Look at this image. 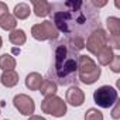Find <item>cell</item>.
<instances>
[{
    "instance_id": "1",
    "label": "cell",
    "mask_w": 120,
    "mask_h": 120,
    "mask_svg": "<svg viewBox=\"0 0 120 120\" xmlns=\"http://www.w3.org/2000/svg\"><path fill=\"white\" fill-rule=\"evenodd\" d=\"M99 10L92 6L90 2L69 0V2L51 3L52 24L62 33L65 38H82L89 37L90 33L100 28Z\"/></svg>"
},
{
    "instance_id": "2",
    "label": "cell",
    "mask_w": 120,
    "mask_h": 120,
    "mask_svg": "<svg viewBox=\"0 0 120 120\" xmlns=\"http://www.w3.org/2000/svg\"><path fill=\"white\" fill-rule=\"evenodd\" d=\"M78 56L79 52L68 47L65 40L58 41L54 47V67L48 71V79L61 86L76 83Z\"/></svg>"
},
{
    "instance_id": "3",
    "label": "cell",
    "mask_w": 120,
    "mask_h": 120,
    "mask_svg": "<svg viewBox=\"0 0 120 120\" xmlns=\"http://www.w3.org/2000/svg\"><path fill=\"white\" fill-rule=\"evenodd\" d=\"M102 69L90 56L79 55L78 56V81L85 85H92L100 78Z\"/></svg>"
},
{
    "instance_id": "4",
    "label": "cell",
    "mask_w": 120,
    "mask_h": 120,
    "mask_svg": "<svg viewBox=\"0 0 120 120\" xmlns=\"http://www.w3.org/2000/svg\"><path fill=\"white\" fill-rule=\"evenodd\" d=\"M95 103L102 109H109L117 102V90L113 86L103 85L93 92Z\"/></svg>"
},
{
    "instance_id": "5",
    "label": "cell",
    "mask_w": 120,
    "mask_h": 120,
    "mask_svg": "<svg viewBox=\"0 0 120 120\" xmlns=\"http://www.w3.org/2000/svg\"><path fill=\"white\" fill-rule=\"evenodd\" d=\"M41 110L42 113L51 114L54 117H64L67 114V103L64 102V99L54 95L49 98H44V100L41 102Z\"/></svg>"
},
{
    "instance_id": "6",
    "label": "cell",
    "mask_w": 120,
    "mask_h": 120,
    "mask_svg": "<svg viewBox=\"0 0 120 120\" xmlns=\"http://www.w3.org/2000/svg\"><path fill=\"white\" fill-rule=\"evenodd\" d=\"M58 30L51 20H45L31 27V35L38 41H55L58 38Z\"/></svg>"
},
{
    "instance_id": "7",
    "label": "cell",
    "mask_w": 120,
    "mask_h": 120,
    "mask_svg": "<svg viewBox=\"0 0 120 120\" xmlns=\"http://www.w3.org/2000/svg\"><path fill=\"white\" fill-rule=\"evenodd\" d=\"M106 45H107V34L102 28H98L93 33H90L85 42L86 49L93 55H98Z\"/></svg>"
},
{
    "instance_id": "8",
    "label": "cell",
    "mask_w": 120,
    "mask_h": 120,
    "mask_svg": "<svg viewBox=\"0 0 120 120\" xmlns=\"http://www.w3.org/2000/svg\"><path fill=\"white\" fill-rule=\"evenodd\" d=\"M13 105L14 107L24 116H33L34 110H35V103L34 100L28 96V95H24V93H19L14 96L13 99Z\"/></svg>"
},
{
    "instance_id": "9",
    "label": "cell",
    "mask_w": 120,
    "mask_h": 120,
    "mask_svg": "<svg viewBox=\"0 0 120 120\" xmlns=\"http://www.w3.org/2000/svg\"><path fill=\"white\" fill-rule=\"evenodd\" d=\"M65 100L71 105V106H75V107H79L83 105L85 102V93L81 88L78 86H71L67 93H65Z\"/></svg>"
},
{
    "instance_id": "10",
    "label": "cell",
    "mask_w": 120,
    "mask_h": 120,
    "mask_svg": "<svg viewBox=\"0 0 120 120\" xmlns=\"http://www.w3.org/2000/svg\"><path fill=\"white\" fill-rule=\"evenodd\" d=\"M33 11L37 17H47L51 11V3L45 0H31Z\"/></svg>"
},
{
    "instance_id": "11",
    "label": "cell",
    "mask_w": 120,
    "mask_h": 120,
    "mask_svg": "<svg viewBox=\"0 0 120 120\" xmlns=\"http://www.w3.org/2000/svg\"><path fill=\"white\" fill-rule=\"evenodd\" d=\"M0 82L6 88H13L19 83V74L11 69V71H3L2 76H0Z\"/></svg>"
},
{
    "instance_id": "12",
    "label": "cell",
    "mask_w": 120,
    "mask_h": 120,
    "mask_svg": "<svg viewBox=\"0 0 120 120\" xmlns=\"http://www.w3.org/2000/svg\"><path fill=\"white\" fill-rule=\"evenodd\" d=\"M42 81H44V78L41 76V74H38V72H31V74H28L27 78H26V86H27L30 90H40Z\"/></svg>"
},
{
    "instance_id": "13",
    "label": "cell",
    "mask_w": 120,
    "mask_h": 120,
    "mask_svg": "<svg viewBox=\"0 0 120 120\" xmlns=\"http://www.w3.org/2000/svg\"><path fill=\"white\" fill-rule=\"evenodd\" d=\"M56 89H58V85L51 81V79H44L42 83H41V88H40V92L44 98H49V96H54L56 93Z\"/></svg>"
},
{
    "instance_id": "14",
    "label": "cell",
    "mask_w": 120,
    "mask_h": 120,
    "mask_svg": "<svg viewBox=\"0 0 120 120\" xmlns=\"http://www.w3.org/2000/svg\"><path fill=\"white\" fill-rule=\"evenodd\" d=\"M9 40H10V42H11L13 45L20 47V45H24V44H26V41H27V35H26L24 30H21V28H16V30H13V31H10V34H9Z\"/></svg>"
},
{
    "instance_id": "15",
    "label": "cell",
    "mask_w": 120,
    "mask_h": 120,
    "mask_svg": "<svg viewBox=\"0 0 120 120\" xmlns=\"http://www.w3.org/2000/svg\"><path fill=\"white\" fill-rule=\"evenodd\" d=\"M16 26H17V20L13 14L6 13L0 17V28H3L6 31H13L16 30Z\"/></svg>"
},
{
    "instance_id": "16",
    "label": "cell",
    "mask_w": 120,
    "mask_h": 120,
    "mask_svg": "<svg viewBox=\"0 0 120 120\" xmlns=\"http://www.w3.org/2000/svg\"><path fill=\"white\" fill-rule=\"evenodd\" d=\"M116 54L113 52V49L109 47V45H106L96 56H98V61H99V64L102 65V67H106V65H109L110 62H112V59H113V56H114Z\"/></svg>"
},
{
    "instance_id": "17",
    "label": "cell",
    "mask_w": 120,
    "mask_h": 120,
    "mask_svg": "<svg viewBox=\"0 0 120 120\" xmlns=\"http://www.w3.org/2000/svg\"><path fill=\"white\" fill-rule=\"evenodd\" d=\"M110 35L109 37H120V19L119 17H109L106 21Z\"/></svg>"
},
{
    "instance_id": "18",
    "label": "cell",
    "mask_w": 120,
    "mask_h": 120,
    "mask_svg": "<svg viewBox=\"0 0 120 120\" xmlns=\"http://www.w3.org/2000/svg\"><path fill=\"white\" fill-rule=\"evenodd\" d=\"M16 68V59L10 54H3L0 56V69L3 71H11Z\"/></svg>"
},
{
    "instance_id": "19",
    "label": "cell",
    "mask_w": 120,
    "mask_h": 120,
    "mask_svg": "<svg viewBox=\"0 0 120 120\" xmlns=\"http://www.w3.org/2000/svg\"><path fill=\"white\" fill-rule=\"evenodd\" d=\"M30 13H31V10L27 3H19L14 7V17L19 20H26L30 16Z\"/></svg>"
},
{
    "instance_id": "20",
    "label": "cell",
    "mask_w": 120,
    "mask_h": 120,
    "mask_svg": "<svg viewBox=\"0 0 120 120\" xmlns=\"http://www.w3.org/2000/svg\"><path fill=\"white\" fill-rule=\"evenodd\" d=\"M85 120H103V114H102V112L99 109L90 107L85 113Z\"/></svg>"
},
{
    "instance_id": "21",
    "label": "cell",
    "mask_w": 120,
    "mask_h": 120,
    "mask_svg": "<svg viewBox=\"0 0 120 120\" xmlns=\"http://www.w3.org/2000/svg\"><path fill=\"white\" fill-rule=\"evenodd\" d=\"M109 67H110V69L114 74L120 72V55H114L113 56V59H112V62L109 64Z\"/></svg>"
},
{
    "instance_id": "22",
    "label": "cell",
    "mask_w": 120,
    "mask_h": 120,
    "mask_svg": "<svg viewBox=\"0 0 120 120\" xmlns=\"http://www.w3.org/2000/svg\"><path fill=\"white\" fill-rule=\"evenodd\" d=\"M114 107H113V110H112V117L114 119V120H117L119 117H120V106H119V102H116L114 105H113Z\"/></svg>"
},
{
    "instance_id": "23",
    "label": "cell",
    "mask_w": 120,
    "mask_h": 120,
    "mask_svg": "<svg viewBox=\"0 0 120 120\" xmlns=\"http://www.w3.org/2000/svg\"><path fill=\"white\" fill-rule=\"evenodd\" d=\"M6 13H9V7H7V4L3 3V2H0V17H2L3 14H6Z\"/></svg>"
},
{
    "instance_id": "24",
    "label": "cell",
    "mask_w": 120,
    "mask_h": 120,
    "mask_svg": "<svg viewBox=\"0 0 120 120\" xmlns=\"http://www.w3.org/2000/svg\"><path fill=\"white\" fill-rule=\"evenodd\" d=\"M28 120H47V119H45V117H42V116L33 114V116H28Z\"/></svg>"
},
{
    "instance_id": "25",
    "label": "cell",
    "mask_w": 120,
    "mask_h": 120,
    "mask_svg": "<svg viewBox=\"0 0 120 120\" xmlns=\"http://www.w3.org/2000/svg\"><path fill=\"white\" fill-rule=\"evenodd\" d=\"M2 45H3V40H2V37H0V48H2Z\"/></svg>"
},
{
    "instance_id": "26",
    "label": "cell",
    "mask_w": 120,
    "mask_h": 120,
    "mask_svg": "<svg viewBox=\"0 0 120 120\" xmlns=\"http://www.w3.org/2000/svg\"><path fill=\"white\" fill-rule=\"evenodd\" d=\"M6 120H7V119H6Z\"/></svg>"
}]
</instances>
